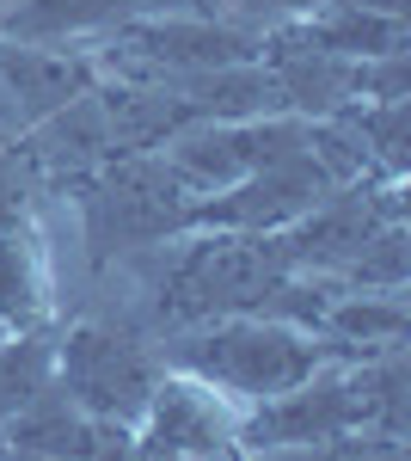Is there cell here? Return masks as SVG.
<instances>
[{
    "label": "cell",
    "instance_id": "obj_4",
    "mask_svg": "<svg viewBox=\"0 0 411 461\" xmlns=\"http://www.w3.org/2000/svg\"><path fill=\"white\" fill-rule=\"evenodd\" d=\"M154 382H160V357L123 326L80 320L68 326V339H56V388L74 406H86L93 419L136 430L154 400Z\"/></svg>",
    "mask_w": 411,
    "mask_h": 461
},
{
    "label": "cell",
    "instance_id": "obj_3",
    "mask_svg": "<svg viewBox=\"0 0 411 461\" xmlns=\"http://www.w3.org/2000/svg\"><path fill=\"white\" fill-rule=\"evenodd\" d=\"M80 210H86V240L93 258L130 247H166L191 228L197 191L166 167V154H123L80 173Z\"/></svg>",
    "mask_w": 411,
    "mask_h": 461
},
{
    "label": "cell",
    "instance_id": "obj_2",
    "mask_svg": "<svg viewBox=\"0 0 411 461\" xmlns=\"http://www.w3.org/2000/svg\"><path fill=\"white\" fill-rule=\"evenodd\" d=\"M160 252V277H154V308L166 326H203L221 314H264L271 295L295 271L282 258L276 234H221V228H191V240L178 234Z\"/></svg>",
    "mask_w": 411,
    "mask_h": 461
},
{
    "label": "cell",
    "instance_id": "obj_12",
    "mask_svg": "<svg viewBox=\"0 0 411 461\" xmlns=\"http://www.w3.org/2000/svg\"><path fill=\"white\" fill-rule=\"evenodd\" d=\"M0 339H6V326H0Z\"/></svg>",
    "mask_w": 411,
    "mask_h": 461
},
{
    "label": "cell",
    "instance_id": "obj_9",
    "mask_svg": "<svg viewBox=\"0 0 411 461\" xmlns=\"http://www.w3.org/2000/svg\"><path fill=\"white\" fill-rule=\"evenodd\" d=\"M141 6L147 0H13L0 6V32L13 43H62V37L111 32Z\"/></svg>",
    "mask_w": 411,
    "mask_h": 461
},
{
    "label": "cell",
    "instance_id": "obj_1",
    "mask_svg": "<svg viewBox=\"0 0 411 461\" xmlns=\"http://www.w3.org/2000/svg\"><path fill=\"white\" fill-rule=\"evenodd\" d=\"M166 363L178 375H197L215 393H228L234 406H258V400L301 388L326 363H350V351L326 332H308V326H289L271 314H221L203 320L197 332H178Z\"/></svg>",
    "mask_w": 411,
    "mask_h": 461
},
{
    "label": "cell",
    "instance_id": "obj_6",
    "mask_svg": "<svg viewBox=\"0 0 411 461\" xmlns=\"http://www.w3.org/2000/svg\"><path fill=\"white\" fill-rule=\"evenodd\" d=\"M240 406L228 393H215L197 375L166 369L154 382V400L136 425V456H215V449H240Z\"/></svg>",
    "mask_w": 411,
    "mask_h": 461
},
{
    "label": "cell",
    "instance_id": "obj_7",
    "mask_svg": "<svg viewBox=\"0 0 411 461\" xmlns=\"http://www.w3.org/2000/svg\"><path fill=\"white\" fill-rule=\"evenodd\" d=\"M93 86L86 56H62L43 43H13L0 37V136H25L43 117H56Z\"/></svg>",
    "mask_w": 411,
    "mask_h": 461
},
{
    "label": "cell",
    "instance_id": "obj_13",
    "mask_svg": "<svg viewBox=\"0 0 411 461\" xmlns=\"http://www.w3.org/2000/svg\"><path fill=\"white\" fill-rule=\"evenodd\" d=\"M0 6H6V0H0Z\"/></svg>",
    "mask_w": 411,
    "mask_h": 461
},
{
    "label": "cell",
    "instance_id": "obj_10",
    "mask_svg": "<svg viewBox=\"0 0 411 461\" xmlns=\"http://www.w3.org/2000/svg\"><path fill=\"white\" fill-rule=\"evenodd\" d=\"M56 382V339L49 332H6L0 339V425L13 419V412H25L37 393Z\"/></svg>",
    "mask_w": 411,
    "mask_h": 461
},
{
    "label": "cell",
    "instance_id": "obj_11",
    "mask_svg": "<svg viewBox=\"0 0 411 461\" xmlns=\"http://www.w3.org/2000/svg\"><path fill=\"white\" fill-rule=\"evenodd\" d=\"M136 461H240V449H215V456H136Z\"/></svg>",
    "mask_w": 411,
    "mask_h": 461
},
{
    "label": "cell",
    "instance_id": "obj_5",
    "mask_svg": "<svg viewBox=\"0 0 411 461\" xmlns=\"http://www.w3.org/2000/svg\"><path fill=\"white\" fill-rule=\"evenodd\" d=\"M0 461H136V430L93 419L49 382L25 412L0 425Z\"/></svg>",
    "mask_w": 411,
    "mask_h": 461
},
{
    "label": "cell",
    "instance_id": "obj_8",
    "mask_svg": "<svg viewBox=\"0 0 411 461\" xmlns=\"http://www.w3.org/2000/svg\"><path fill=\"white\" fill-rule=\"evenodd\" d=\"M49 314V277H43V240L19 197L0 203V326L25 332Z\"/></svg>",
    "mask_w": 411,
    "mask_h": 461
}]
</instances>
